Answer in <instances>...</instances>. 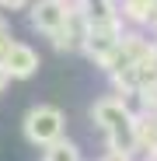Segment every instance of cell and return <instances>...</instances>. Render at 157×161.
<instances>
[{
    "mask_svg": "<svg viewBox=\"0 0 157 161\" xmlns=\"http://www.w3.org/2000/svg\"><path fill=\"white\" fill-rule=\"evenodd\" d=\"M63 133V112L52 105H39L24 116V137L32 144H56Z\"/></svg>",
    "mask_w": 157,
    "mask_h": 161,
    "instance_id": "cell-1",
    "label": "cell"
},
{
    "mask_svg": "<svg viewBox=\"0 0 157 161\" xmlns=\"http://www.w3.org/2000/svg\"><path fill=\"white\" fill-rule=\"evenodd\" d=\"M94 116H98V126L108 130L112 144H133V119L122 109V102H98L94 105Z\"/></svg>",
    "mask_w": 157,
    "mask_h": 161,
    "instance_id": "cell-2",
    "label": "cell"
},
{
    "mask_svg": "<svg viewBox=\"0 0 157 161\" xmlns=\"http://www.w3.org/2000/svg\"><path fill=\"white\" fill-rule=\"evenodd\" d=\"M66 21H70V14L60 0H39L35 11H32V25L39 32H49V35H60L66 28Z\"/></svg>",
    "mask_w": 157,
    "mask_h": 161,
    "instance_id": "cell-3",
    "label": "cell"
},
{
    "mask_svg": "<svg viewBox=\"0 0 157 161\" xmlns=\"http://www.w3.org/2000/svg\"><path fill=\"white\" fill-rule=\"evenodd\" d=\"M4 67L11 77H32L39 70V53L28 49L24 42H7L4 46Z\"/></svg>",
    "mask_w": 157,
    "mask_h": 161,
    "instance_id": "cell-4",
    "label": "cell"
},
{
    "mask_svg": "<svg viewBox=\"0 0 157 161\" xmlns=\"http://www.w3.org/2000/svg\"><path fill=\"white\" fill-rule=\"evenodd\" d=\"M45 161H81V151H77L73 144H49V151H45Z\"/></svg>",
    "mask_w": 157,
    "mask_h": 161,
    "instance_id": "cell-5",
    "label": "cell"
},
{
    "mask_svg": "<svg viewBox=\"0 0 157 161\" xmlns=\"http://www.w3.org/2000/svg\"><path fill=\"white\" fill-rule=\"evenodd\" d=\"M4 7H11V11H21V7H28V0H0Z\"/></svg>",
    "mask_w": 157,
    "mask_h": 161,
    "instance_id": "cell-6",
    "label": "cell"
},
{
    "mask_svg": "<svg viewBox=\"0 0 157 161\" xmlns=\"http://www.w3.org/2000/svg\"><path fill=\"white\" fill-rule=\"evenodd\" d=\"M7 80H11V74H7V67H4V63H0V91H4Z\"/></svg>",
    "mask_w": 157,
    "mask_h": 161,
    "instance_id": "cell-7",
    "label": "cell"
},
{
    "mask_svg": "<svg viewBox=\"0 0 157 161\" xmlns=\"http://www.w3.org/2000/svg\"><path fill=\"white\" fill-rule=\"evenodd\" d=\"M105 161H126V154H122V151H112V154L105 158Z\"/></svg>",
    "mask_w": 157,
    "mask_h": 161,
    "instance_id": "cell-8",
    "label": "cell"
},
{
    "mask_svg": "<svg viewBox=\"0 0 157 161\" xmlns=\"http://www.w3.org/2000/svg\"><path fill=\"white\" fill-rule=\"evenodd\" d=\"M154 63H157V46H154Z\"/></svg>",
    "mask_w": 157,
    "mask_h": 161,
    "instance_id": "cell-9",
    "label": "cell"
}]
</instances>
